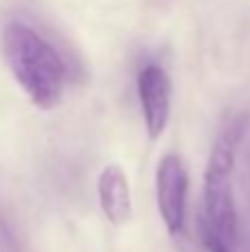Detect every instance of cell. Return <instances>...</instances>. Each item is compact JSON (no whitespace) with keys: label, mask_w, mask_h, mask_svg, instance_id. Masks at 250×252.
<instances>
[{"label":"cell","mask_w":250,"mask_h":252,"mask_svg":"<svg viewBox=\"0 0 250 252\" xmlns=\"http://www.w3.org/2000/svg\"><path fill=\"white\" fill-rule=\"evenodd\" d=\"M242 133V118L226 124V128L213 144L206 164L199 232H202L204 248L208 252H237L239 221L233 199V170Z\"/></svg>","instance_id":"cell-1"},{"label":"cell","mask_w":250,"mask_h":252,"mask_svg":"<svg viewBox=\"0 0 250 252\" xmlns=\"http://www.w3.org/2000/svg\"><path fill=\"white\" fill-rule=\"evenodd\" d=\"M2 49L16 82L38 109L60 104L66 87V62L56 47L31 25L13 20L2 31Z\"/></svg>","instance_id":"cell-2"},{"label":"cell","mask_w":250,"mask_h":252,"mask_svg":"<svg viewBox=\"0 0 250 252\" xmlns=\"http://www.w3.org/2000/svg\"><path fill=\"white\" fill-rule=\"evenodd\" d=\"M155 195L168 235H180L186 221V197H188V173L182 157L173 153L162 157L155 175Z\"/></svg>","instance_id":"cell-3"},{"label":"cell","mask_w":250,"mask_h":252,"mask_svg":"<svg viewBox=\"0 0 250 252\" xmlns=\"http://www.w3.org/2000/svg\"><path fill=\"white\" fill-rule=\"evenodd\" d=\"M171 78L159 64H146L137 75V95L142 102L146 133L157 139L171 120Z\"/></svg>","instance_id":"cell-4"},{"label":"cell","mask_w":250,"mask_h":252,"mask_svg":"<svg viewBox=\"0 0 250 252\" xmlns=\"http://www.w3.org/2000/svg\"><path fill=\"white\" fill-rule=\"evenodd\" d=\"M97 199L104 217L113 226H124L128 223L133 215V199H131V186L128 177L118 164H109L102 168L97 177Z\"/></svg>","instance_id":"cell-5"},{"label":"cell","mask_w":250,"mask_h":252,"mask_svg":"<svg viewBox=\"0 0 250 252\" xmlns=\"http://www.w3.org/2000/svg\"><path fill=\"white\" fill-rule=\"evenodd\" d=\"M0 252H20L16 239H13L11 230L4 226V221L0 219Z\"/></svg>","instance_id":"cell-6"}]
</instances>
